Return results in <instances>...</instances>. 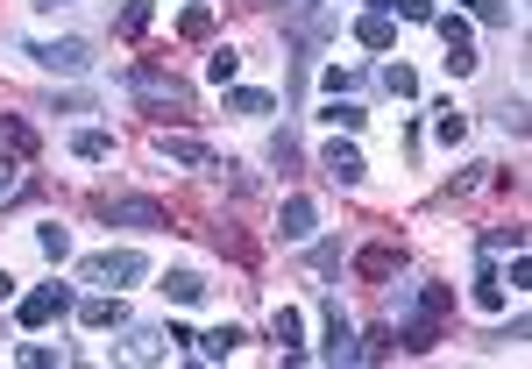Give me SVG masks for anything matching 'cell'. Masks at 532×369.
<instances>
[{"label": "cell", "instance_id": "obj_28", "mask_svg": "<svg viewBox=\"0 0 532 369\" xmlns=\"http://www.w3.org/2000/svg\"><path fill=\"white\" fill-rule=\"evenodd\" d=\"M114 29H121V36L135 43V36L149 29V0H121V22H114Z\"/></svg>", "mask_w": 532, "mask_h": 369}, {"label": "cell", "instance_id": "obj_36", "mask_svg": "<svg viewBox=\"0 0 532 369\" xmlns=\"http://www.w3.org/2000/svg\"><path fill=\"white\" fill-rule=\"evenodd\" d=\"M270 157H277V164H284V171H291V164H298V135H291V128H284V135H277V142H270Z\"/></svg>", "mask_w": 532, "mask_h": 369}, {"label": "cell", "instance_id": "obj_19", "mask_svg": "<svg viewBox=\"0 0 532 369\" xmlns=\"http://www.w3.org/2000/svg\"><path fill=\"white\" fill-rule=\"evenodd\" d=\"M355 43H362V50H391V43H398L391 15H362V22H355Z\"/></svg>", "mask_w": 532, "mask_h": 369}, {"label": "cell", "instance_id": "obj_12", "mask_svg": "<svg viewBox=\"0 0 532 369\" xmlns=\"http://www.w3.org/2000/svg\"><path fill=\"white\" fill-rule=\"evenodd\" d=\"M71 313H79V327H93V334H107V327H128V306H121V299H79Z\"/></svg>", "mask_w": 532, "mask_h": 369}, {"label": "cell", "instance_id": "obj_11", "mask_svg": "<svg viewBox=\"0 0 532 369\" xmlns=\"http://www.w3.org/2000/svg\"><path fill=\"white\" fill-rule=\"evenodd\" d=\"M270 334H277V355H284V362L306 355V348H298V341H306V320H298V306H277V313H270Z\"/></svg>", "mask_w": 532, "mask_h": 369}, {"label": "cell", "instance_id": "obj_25", "mask_svg": "<svg viewBox=\"0 0 532 369\" xmlns=\"http://www.w3.org/2000/svg\"><path fill=\"white\" fill-rule=\"evenodd\" d=\"M227 114H277V100L256 93V86H242V93H227Z\"/></svg>", "mask_w": 532, "mask_h": 369}, {"label": "cell", "instance_id": "obj_35", "mask_svg": "<svg viewBox=\"0 0 532 369\" xmlns=\"http://www.w3.org/2000/svg\"><path fill=\"white\" fill-rule=\"evenodd\" d=\"M22 185H29V178H22V157H15V164H0V199H15Z\"/></svg>", "mask_w": 532, "mask_h": 369}, {"label": "cell", "instance_id": "obj_23", "mask_svg": "<svg viewBox=\"0 0 532 369\" xmlns=\"http://www.w3.org/2000/svg\"><path fill=\"white\" fill-rule=\"evenodd\" d=\"M504 249H525V228L511 220V228H490L483 242H476V256H504Z\"/></svg>", "mask_w": 532, "mask_h": 369}, {"label": "cell", "instance_id": "obj_3", "mask_svg": "<svg viewBox=\"0 0 532 369\" xmlns=\"http://www.w3.org/2000/svg\"><path fill=\"white\" fill-rule=\"evenodd\" d=\"M142 270H149V256H142V249H100V256H86V263H79V277H86V284H135Z\"/></svg>", "mask_w": 532, "mask_h": 369}, {"label": "cell", "instance_id": "obj_34", "mask_svg": "<svg viewBox=\"0 0 532 369\" xmlns=\"http://www.w3.org/2000/svg\"><path fill=\"white\" fill-rule=\"evenodd\" d=\"M462 8H469L476 22H511V15H504V0H462Z\"/></svg>", "mask_w": 532, "mask_h": 369}, {"label": "cell", "instance_id": "obj_15", "mask_svg": "<svg viewBox=\"0 0 532 369\" xmlns=\"http://www.w3.org/2000/svg\"><path fill=\"white\" fill-rule=\"evenodd\" d=\"M71 157H79V164H107L114 157V135L107 128H79V135H71Z\"/></svg>", "mask_w": 532, "mask_h": 369}, {"label": "cell", "instance_id": "obj_1", "mask_svg": "<svg viewBox=\"0 0 532 369\" xmlns=\"http://www.w3.org/2000/svg\"><path fill=\"white\" fill-rule=\"evenodd\" d=\"M121 86H128L135 100H149V107H185V100H192L178 71H157V64H128V71H121Z\"/></svg>", "mask_w": 532, "mask_h": 369}, {"label": "cell", "instance_id": "obj_38", "mask_svg": "<svg viewBox=\"0 0 532 369\" xmlns=\"http://www.w3.org/2000/svg\"><path fill=\"white\" fill-rule=\"evenodd\" d=\"M532 284V263H525V249H511V291H525Z\"/></svg>", "mask_w": 532, "mask_h": 369}, {"label": "cell", "instance_id": "obj_40", "mask_svg": "<svg viewBox=\"0 0 532 369\" xmlns=\"http://www.w3.org/2000/svg\"><path fill=\"white\" fill-rule=\"evenodd\" d=\"M362 8H369V15H391V0H362Z\"/></svg>", "mask_w": 532, "mask_h": 369}, {"label": "cell", "instance_id": "obj_41", "mask_svg": "<svg viewBox=\"0 0 532 369\" xmlns=\"http://www.w3.org/2000/svg\"><path fill=\"white\" fill-rule=\"evenodd\" d=\"M36 8H64V0H36Z\"/></svg>", "mask_w": 532, "mask_h": 369}, {"label": "cell", "instance_id": "obj_10", "mask_svg": "<svg viewBox=\"0 0 532 369\" xmlns=\"http://www.w3.org/2000/svg\"><path fill=\"white\" fill-rule=\"evenodd\" d=\"M327 178H334V185H362V178H369V164H362L355 142H327Z\"/></svg>", "mask_w": 532, "mask_h": 369}, {"label": "cell", "instance_id": "obj_13", "mask_svg": "<svg viewBox=\"0 0 532 369\" xmlns=\"http://www.w3.org/2000/svg\"><path fill=\"white\" fill-rule=\"evenodd\" d=\"M327 362H355V327L341 320V306H327V348H320Z\"/></svg>", "mask_w": 532, "mask_h": 369}, {"label": "cell", "instance_id": "obj_31", "mask_svg": "<svg viewBox=\"0 0 532 369\" xmlns=\"http://www.w3.org/2000/svg\"><path fill=\"white\" fill-rule=\"evenodd\" d=\"M419 313H426V320L454 313V291H447V284H426V291H419Z\"/></svg>", "mask_w": 532, "mask_h": 369}, {"label": "cell", "instance_id": "obj_29", "mask_svg": "<svg viewBox=\"0 0 532 369\" xmlns=\"http://www.w3.org/2000/svg\"><path fill=\"white\" fill-rule=\"evenodd\" d=\"M327 121H334V128H348V135H355V128H362V121H369V114H362V107H355V100H341V93H334V100H327Z\"/></svg>", "mask_w": 532, "mask_h": 369}, {"label": "cell", "instance_id": "obj_4", "mask_svg": "<svg viewBox=\"0 0 532 369\" xmlns=\"http://www.w3.org/2000/svg\"><path fill=\"white\" fill-rule=\"evenodd\" d=\"M64 313H71V291H64V284H36L29 299L15 306V320H22L29 334H36V327H50V320H64Z\"/></svg>", "mask_w": 532, "mask_h": 369}, {"label": "cell", "instance_id": "obj_27", "mask_svg": "<svg viewBox=\"0 0 532 369\" xmlns=\"http://www.w3.org/2000/svg\"><path fill=\"white\" fill-rule=\"evenodd\" d=\"M391 348H398V327H376L369 341H355V355H362V362H384Z\"/></svg>", "mask_w": 532, "mask_h": 369}, {"label": "cell", "instance_id": "obj_37", "mask_svg": "<svg viewBox=\"0 0 532 369\" xmlns=\"http://www.w3.org/2000/svg\"><path fill=\"white\" fill-rule=\"evenodd\" d=\"M22 362H29V369H50V362H57V348H43V341H22Z\"/></svg>", "mask_w": 532, "mask_h": 369}, {"label": "cell", "instance_id": "obj_18", "mask_svg": "<svg viewBox=\"0 0 532 369\" xmlns=\"http://www.w3.org/2000/svg\"><path fill=\"white\" fill-rule=\"evenodd\" d=\"M0 142H8V150H15V157H22V164H29V157H36V128H29V121H22V114H0Z\"/></svg>", "mask_w": 532, "mask_h": 369}, {"label": "cell", "instance_id": "obj_5", "mask_svg": "<svg viewBox=\"0 0 532 369\" xmlns=\"http://www.w3.org/2000/svg\"><path fill=\"white\" fill-rule=\"evenodd\" d=\"M433 29H440V43H447V71H454V79H469V71H476V36H469V22H462V15H433Z\"/></svg>", "mask_w": 532, "mask_h": 369}, {"label": "cell", "instance_id": "obj_20", "mask_svg": "<svg viewBox=\"0 0 532 369\" xmlns=\"http://www.w3.org/2000/svg\"><path fill=\"white\" fill-rule=\"evenodd\" d=\"M114 355H121V362H164V334H142V327H135Z\"/></svg>", "mask_w": 532, "mask_h": 369}, {"label": "cell", "instance_id": "obj_39", "mask_svg": "<svg viewBox=\"0 0 532 369\" xmlns=\"http://www.w3.org/2000/svg\"><path fill=\"white\" fill-rule=\"evenodd\" d=\"M8 299H15V277H8V270H0V306H8Z\"/></svg>", "mask_w": 532, "mask_h": 369}, {"label": "cell", "instance_id": "obj_14", "mask_svg": "<svg viewBox=\"0 0 532 369\" xmlns=\"http://www.w3.org/2000/svg\"><path fill=\"white\" fill-rule=\"evenodd\" d=\"M469 299H476L483 313H504V277H497V263H490V256L476 263V291H469Z\"/></svg>", "mask_w": 532, "mask_h": 369}, {"label": "cell", "instance_id": "obj_17", "mask_svg": "<svg viewBox=\"0 0 532 369\" xmlns=\"http://www.w3.org/2000/svg\"><path fill=\"white\" fill-rule=\"evenodd\" d=\"M164 299H171V306H199V299H206V277H199V270H171V277H164Z\"/></svg>", "mask_w": 532, "mask_h": 369}, {"label": "cell", "instance_id": "obj_30", "mask_svg": "<svg viewBox=\"0 0 532 369\" xmlns=\"http://www.w3.org/2000/svg\"><path fill=\"white\" fill-rule=\"evenodd\" d=\"M433 135L447 142V150H454V142H462L469 135V114H454V107H440V121H433Z\"/></svg>", "mask_w": 532, "mask_h": 369}, {"label": "cell", "instance_id": "obj_7", "mask_svg": "<svg viewBox=\"0 0 532 369\" xmlns=\"http://www.w3.org/2000/svg\"><path fill=\"white\" fill-rule=\"evenodd\" d=\"M157 157H171V164H185V171H220V157L206 150L199 135H171V128H157Z\"/></svg>", "mask_w": 532, "mask_h": 369}, {"label": "cell", "instance_id": "obj_9", "mask_svg": "<svg viewBox=\"0 0 532 369\" xmlns=\"http://www.w3.org/2000/svg\"><path fill=\"white\" fill-rule=\"evenodd\" d=\"M235 348H242V327H235V320H227V327H206V334H192V355H199V362H227Z\"/></svg>", "mask_w": 532, "mask_h": 369}, {"label": "cell", "instance_id": "obj_32", "mask_svg": "<svg viewBox=\"0 0 532 369\" xmlns=\"http://www.w3.org/2000/svg\"><path fill=\"white\" fill-rule=\"evenodd\" d=\"M36 242H43V256H50V263H64V256H71V235H64V228H43Z\"/></svg>", "mask_w": 532, "mask_h": 369}, {"label": "cell", "instance_id": "obj_2", "mask_svg": "<svg viewBox=\"0 0 532 369\" xmlns=\"http://www.w3.org/2000/svg\"><path fill=\"white\" fill-rule=\"evenodd\" d=\"M43 71H64V79H79V71H93V43L86 36H50V43H22Z\"/></svg>", "mask_w": 532, "mask_h": 369}, {"label": "cell", "instance_id": "obj_22", "mask_svg": "<svg viewBox=\"0 0 532 369\" xmlns=\"http://www.w3.org/2000/svg\"><path fill=\"white\" fill-rule=\"evenodd\" d=\"M384 93L391 100H419V71L412 64H384Z\"/></svg>", "mask_w": 532, "mask_h": 369}, {"label": "cell", "instance_id": "obj_6", "mask_svg": "<svg viewBox=\"0 0 532 369\" xmlns=\"http://www.w3.org/2000/svg\"><path fill=\"white\" fill-rule=\"evenodd\" d=\"M100 220H114V228H171V213L157 199H100Z\"/></svg>", "mask_w": 532, "mask_h": 369}, {"label": "cell", "instance_id": "obj_24", "mask_svg": "<svg viewBox=\"0 0 532 369\" xmlns=\"http://www.w3.org/2000/svg\"><path fill=\"white\" fill-rule=\"evenodd\" d=\"M398 341H405V348H412V355H426V348H433V341H440V327H433V320H426V313H419V320H405V327H398Z\"/></svg>", "mask_w": 532, "mask_h": 369}, {"label": "cell", "instance_id": "obj_8", "mask_svg": "<svg viewBox=\"0 0 532 369\" xmlns=\"http://www.w3.org/2000/svg\"><path fill=\"white\" fill-rule=\"evenodd\" d=\"M313 228H320V206L306 192H291L284 213H277V242H313Z\"/></svg>", "mask_w": 532, "mask_h": 369}, {"label": "cell", "instance_id": "obj_33", "mask_svg": "<svg viewBox=\"0 0 532 369\" xmlns=\"http://www.w3.org/2000/svg\"><path fill=\"white\" fill-rule=\"evenodd\" d=\"M391 15H405V22H433V0H391Z\"/></svg>", "mask_w": 532, "mask_h": 369}, {"label": "cell", "instance_id": "obj_21", "mask_svg": "<svg viewBox=\"0 0 532 369\" xmlns=\"http://www.w3.org/2000/svg\"><path fill=\"white\" fill-rule=\"evenodd\" d=\"M178 36H185V43H206V36H213V8H206V0H192V8L178 15Z\"/></svg>", "mask_w": 532, "mask_h": 369}, {"label": "cell", "instance_id": "obj_16", "mask_svg": "<svg viewBox=\"0 0 532 369\" xmlns=\"http://www.w3.org/2000/svg\"><path fill=\"white\" fill-rule=\"evenodd\" d=\"M391 270H398V249H391V242H376V249L355 256V277H369V284H384Z\"/></svg>", "mask_w": 532, "mask_h": 369}, {"label": "cell", "instance_id": "obj_42", "mask_svg": "<svg viewBox=\"0 0 532 369\" xmlns=\"http://www.w3.org/2000/svg\"><path fill=\"white\" fill-rule=\"evenodd\" d=\"M263 8H277V0H263Z\"/></svg>", "mask_w": 532, "mask_h": 369}, {"label": "cell", "instance_id": "obj_26", "mask_svg": "<svg viewBox=\"0 0 532 369\" xmlns=\"http://www.w3.org/2000/svg\"><path fill=\"white\" fill-rule=\"evenodd\" d=\"M235 71H242V50H227V43H220V50L206 57V79H213V86H227Z\"/></svg>", "mask_w": 532, "mask_h": 369}]
</instances>
